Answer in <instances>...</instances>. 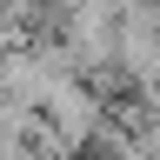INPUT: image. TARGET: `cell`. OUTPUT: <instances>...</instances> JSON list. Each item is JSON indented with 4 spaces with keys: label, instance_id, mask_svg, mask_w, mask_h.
I'll return each instance as SVG.
<instances>
[{
    "label": "cell",
    "instance_id": "obj_1",
    "mask_svg": "<svg viewBox=\"0 0 160 160\" xmlns=\"http://www.w3.org/2000/svg\"><path fill=\"white\" fill-rule=\"evenodd\" d=\"M0 160H47V147H0Z\"/></svg>",
    "mask_w": 160,
    "mask_h": 160
}]
</instances>
